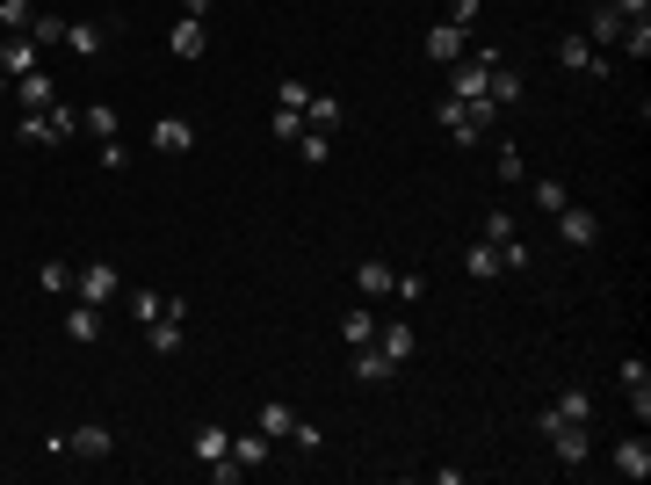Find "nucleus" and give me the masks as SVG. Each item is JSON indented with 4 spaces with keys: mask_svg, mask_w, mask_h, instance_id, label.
Instances as JSON below:
<instances>
[{
    "mask_svg": "<svg viewBox=\"0 0 651 485\" xmlns=\"http://www.w3.org/2000/svg\"><path fill=\"white\" fill-rule=\"evenodd\" d=\"M340 124H348V109H340L333 95H312V102H304V131H326V138H333Z\"/></svg>",
    "mask_w": 651,
    "mask_h": 485,
    "instance_id": "obj_18",
    "label": "nucleus"
},
{
    "mask_svg": "<svg viewBox=\"0 0 651 485\" xmlns=\"http://www.w3.org/2000/svg\"><path fill=\"white\" fill-rule=\"evenodd\" d=\"M529 261H536L529 239H507V247H500V268H514V276H529Z\"/></svg>",
    "mask_w": 651,
    "mask_h": 485,
    "instance_id": "obj_38",
    "label": "nucleus"
},
{
    "mask_svg": "<svg viewBox=\"0 0 651 485\" xmlns=\"http://www.w3.org/2000/svg\"><path fill=\"white\" fill-rule=\"evenodd\" d=\"M463 268H471L478 283H492V276H500V247H485V239H478V247L463 254Z\"/></svg>",
    "mask_w": 651,
    "mask_h": 485,
    "instance_id": "obj_33",
    "label": "nucleus"
},
{
    "mask_svg": "<svg viewBox=\"0 0 651 485\" xmlns=\"http://www.w3.org/2000/svg\"><path fill=\"white\" fill-rule=\"evenodd\" d=\"M492 116H500V109H492L485 95H478V102H456V95H449V102H442V131L463 145V153H471V145L492 131Z\"/></svg>",
    "mask_w": 651,
    "mask_h": 485,
    "instance_id": "obj_2",
    "label": "nucleus"
},
{
    "mask_svg": "<svg viewBox=\"0 0 651 485\" xmlns=\"http://www.w3.org/2000/svg\"><path fill=\"white\" fill-rule=\"evenodd\" d=\"M536 428L550 435V449H557V464H586V420H557L550 406L536 413Z\"/></svg>",
    "mask_w": 651,
    "mask_h": 485,
    "instance_id": "obj_5",
    "label": "nucleus"
},
{
    "mask_svg": "<svg viewBox=\"0 0 651 485\" xmlns=\"http://www.w3.org/2000/svg\"><path fill=\"white\" fill-rule=\"evenodd\" d=\"M145 348H152V355H181V319H167V312H160V319L145 326Z\"/></svg>",
    "mask_w": 651,
    "mask_h": 485,
    "instance_id": "obj_23",
    "label": "nucleus"
},
{
    "mask_svg": "<svg viewBox=\"0 0 651 485\" xmlns=\"http://www.w3.org/2000/svg\"><path fill=\"white\" fill-rule=\"evenodd\" d=\"M102 174H123V167H131V145H123V138H102Z\"/></svg>",
    "mask_w": 651,
    "mask_h": 485,
    "instance_id": "obj_37",
    "label": "nucleus"
},
{
    "mask_svg": "<svg viewBox=\"0 0 651 485\" xmlns=\"http://www.w3.org/2000/svg\"><path fill=\"white\" fill-rule=\"evenodd\" d=\"M478 239H485V247H507V239H521V232H514V218H507V210H485Z\"/></svg>",
    "mask_w": 651,
    "mask_h": 485,
    "instance_id": "obj_31",
    "label": "nucleus"
},
{
    "mask_svg": "<svg viewBox=\"0 0 651 485\" xmlns=\"http://www.w3.org/2000/svg\"><path fill=\"white\" fill-rule=\"evenodd\" d=\"M623 58H651V15L623 29Z\"/></svg>",
    "mask_w": 651,
    "mask_h": 485,
    "instance_id": "obj_35",
    "label": "nucleus"
},
{
    "mask_svg": "<svg viewBox=\"0 0 651 485\" xmlns=\"http://www.w3.org/2000/svg\"><path fill=\"white\" fill-rule=\"evenodd\" d=\"M22 37L37 44V51H51V44H66V22H58V15H29V29H22Z\"/></svg>",
    "mask_w": 651,
    "mask_h": 485,
    "instance_id": "obj_26",
    "label": "nucleus"
},
{
    "mask_svg": "<svg viewBox=\"0 0 651 485\" xmlns=\"http://www.w3.org/2000/svg\"><path fill=\"white\" fill-rule=\"evenodd\" d=\"M66 51L73 58H102L109 51V22H66Z\"/></svg>",
    "mask_w": 651,
    "mask_h": 485,
    "instance_id": "obj_10",
    "label": "nucleus"
},
{
    "mask_svg": "<svg viewBox=\"0 0 651 485\" xmlns=\"http://www.w3.org/2000/svg\"><path fill=\"white\" fill-rule=\"evenodd\" d=\"M0 80H8V73H0Z\"/></svg>",
    "mask_w": 651,
    "mask_h": 485,
    "instance_id": "obj_49",
    "label": "nucleus"
},
{
    "mask_svg": "<svg viewBox=\"0 0 651 485\" xmlns=\"http://www.w3.org/2000/svg\"><path fill=\"white\" fill-rule=\"evenodd\" d=\"M557 58H565L572 73H594V80H608V58H601L594 44H586V37H565V44H557Z\"/></svg>",
    "mask_w": 651,
    "mask_h": 485,
    "instance_id": "obj_12",
    "label": "nucleus"
},
{
    "mask_svg": "<svg viewBox=\"0 0 651 485\" xmlns=\"http://www.w3.org/2000/svg\"><path fill=\"white\" fill-rule=\"evenodd\" d=\"M203 44H210V29H203V22H189V15H181V22L167 29V51H174V58H203Z\"/></svg>",
    "mask_w": 651,
    "mask_h": 485,
    "instance_id": "obj_19",
    "label": "nucleus"
},
{
    "mask_svg": "<svg viewBox=\"0 0 651 485\" xmlns=\"http://www.w3.org/2000/svg\"><path fill=\"white\" fill-rule=\"evenodd\" d=\"M500 181H521V145H500Z\"/></svg>",
    "mask_w": 651,
    "mask_h": 485,
    "instance_id": "obj_46",
    "label": "nucleus"
},
{
    "mask_svg": "<svg viewBox=\"0 0 651 485\" xmlns=\"http://www.w3.org/2000/svg\"><path fill=\"white\" fill-rule=\"evenodd\" d=\"M478 8H485V0H449V22H456V29H471V22H478Z\"/></svg>",
    "mask_w": 651,
    "mask_h": 485,
    "instance_id": "obj_45",
    "label": "nucleus"
},
{
    "mask_svg": "<svg viewBox=\"0 0 651 485\" xmlns=\"http://www.w3.org/2000/svg\"><path fill=\"white\" fill-rule=\"evenodd\" d=\"M492 66H500V51H463L456 66H449V95H456V102H478L485 80H492Z\"/></svg>",
    "mask_w": 651,
    "mask_h": 485,
    "instance_id": "obj_3",
    "label": "nucleus"
},
{
    "mask_svg": "<svg viewBox=\"0 0 651 485\" xmlns=\"http://www.w3.org/2000/svg\"><path fill=\"white\" fill-rule=\"evenodd\" d=\"M615 471H623V478H651V442H644V428H637L630 442H615Z\"/></svg>",
    "mask_w": 651,
    "mask_h": 485,
    "instance_id": "obj_14",
    "label": "nucleus"
},
{
    "mask_svg": "<svg viewBox=\"0 0 651 485\" xmlns=\"http://www.w3.org/2000/svg\"><path fill=\"white\" fill-rule=\"evenodd\" d=\"M80 131V109H66V102H51L44 116H22V138L29 145H66Z\"/></svg>",
    "mask_w": 651,
    "mask_h": 485,
    "instance_id": "obj_4",
    "label": "nucleus"
},
{
    "mask_svg": "<svg viewBox=\"0 0 651 485\" xmlns=\"http://www.w3.org/2000/svg\"><path fill=\"white\" fill-rule=\"evenodd\" d=\"M615 8H623L630 22H644V15H651V0H615Z\"/></svg>",
    "mask_w": 651,
    "mask_h": 485,
    "instance_id": "obj_48",
    "label": "nucleus"
},
{
    "mask_svg": "<svg viewBox=\"0 0 651 485\" xmlns=\"http://www.w3.org/2000/svg\"><path fill=\"white\" fill-rule=\"evenodd\" d=\"M340 341H348V348H369V341H377V319H369V312H348V319H340Z\"/></svg>",
    "mask_w": 651,
    "mask_h": 485,
    "instance_id": "obj_32",
    "label": "nucleus"
},
{
    "mask_svg": "<svg viewBox=\"0 0 651 485\" xmlns=\"http://www.w3.org/2000/svg\"><path fill=\"white\" fill-rule=\"evenodd\" d=\"M391 370L398 362H384L377 348H355V384H391Z\"/></svg>",
    "mask_w": 651,
    "mask_h": 485,
    "instance_id": "obj_24",
    "label": "nucleus"
},
{
    "mask_svg": "<svg viewBox=\"0 0 651 485\" xmlns=\"http://www.w3.org/2000/svg\"><path fill=\"white\" fill-rule=\"evenodd\" d=\"M66 341H102V305H80V297H73V312H66Z\"/></svg>",
    "mask_w": 651,
    "mask_h": 485,
    "instance_id": "obj_20",
    "label": "nucleus"
},
{
    "mask_svg": "<svg viewBox=\"0 0 651 485\" xmlns=\"http://www.w3.org/2000/svg\"><path fill=\"white\" fill-rule=\"evenodd\" d=\"M196 457H203V464L232 457V428H217V420H203V428H196Z\"/></svg>",
    "mask_w": 651,
    "mask_h": 485,
    "instance_id": "obj_22",
    "label": "nucleus"
},
{
    "mask_svg": "<svg viewBox=\"0 0 651 485\" xmlns=\"http://www.w3.org/2000/svg\"><path fill=\"white\" fill-rule=\"evenodd\" d=\"M268 131L283 138V145H297V138H304V116H290V109H275V116H268Z\"/></svg>",
    "mask_w": 651,
    "mask_h": 485,
    "instance_id": "obj_39",
    "label": "nucleus"
},
{
    "mask_svg": "<svg viewBox=\"0 0 651 485\" xmlns=\"http://www.w3.org/2000/svg\"><path fill=\"white\" fill-rule=\"evenodd\" d=\"M44 449H51L58 464H102L109 449H116V435L102 428V420H80V428H66V435H51Z\"/></svg>",
    "mask_w": 651,
    "mask_h": 485,
    "instance_id": "obj_1",
    "label": "nucleus"
},
{
    "mask_svg": "<svg viewBox=\"0 0 651 485\" xmlns=\"http://www.w3.org/2000/svg\"><path fill=\"white\" fill-rule=\"evenodd\" d=\"M355 290L362 297H391V261H362L355 268Z\"/></svg>",
    "mask_w": 651,
    "mask_h": 485,
    "instance_id": "obj_25",
    "label": "nucleus"
},
{
    "mask_svg": "<svg viewBox=\"0 0 651 485\" xmlns=\"http://www.w3.org/2000/svg\"><path fill=\"white\" fill-rule=\"evenodd\" d=\"M254 428H261L268 442H283V435L297 428V413H290V406H261V413H254Z\"/></svg>",
    "mask_w": 651,
    "mask_h": 485,
    "instance_id": "obj_27",
    "label": "nucleus"
},
{
    "mask_svg": "<svg viewBox=\"0 0 651 485\" xmlns=\"http://www.w3.org/2000/svg\"><path fill=\"white\" fill-rule=\"evenodd\" d=\"M275 102H283L290 116H304V102H312V87H304V80H283V95H275Z\"/></svg>",
    "mask_w": 651,
    "mask_h": 485,
    "instance_id": "obj_43",
    "label": "nucleus"
},
{
    "mask_svg": "<svg viewBox=\"0 0 651 485\" xmlns=\"http://www.w3.org/2000/svg\"><path fill=\"white\" fill-rule=\"evenodd\" d=\"M630 15L615 8V0H594V15H586V44H623Z\"/></svg>",
    "mask_w": 651,
    "mask_h": 485,
    "instance_id": "obj_8",
    "label": "nucleus"
},
{
    "mask_svg": "<svg viewBox=\"0 0 651 485\" xmlns=\"http://www.w3.org/2000/svg\"><path fill=\"white\" fill-rule=\"evenodd\" d=\"M0 73H8V80H22V73H37V44H29L22 29H15L8 44H0Z\"/></svg>",
    "mask_w": 651,
    "mask_h": 485,
    "instance_id": "obj_16",
    "label": "nucleus"
},
{
    "mask_svg": "<svg viewBox=\"0 0 651 485\" xmlns=\"http://www.w3.org/2000/svg\"><path fill=\"white\" fill-rule=\"evenodd\" d=\"M210 8H217V0H181V15H189V22H210Z\"/></svg>",
    "mask_w": 651,
    "mask_h": 485,
    "instance_id": "obj_47",
    "label": "nucleus"
},
{
    "mask_svg": "<svg viewBox=\"0 0 651 485\" xmlns=\"http://www.w3.org/2000/svg\"><path fill=\"white\" fill-rule=\"evenodd\" d=\"M73 297H80V305H109V297H116V268L109 261H87L80 276H73Z\"/></svg>",
    "mask_w": 651,
    "mask_h": 485,
    "instance_id": "obj_7",
    "label": "nucleus"
},
{
    "mask_svg": "<svg viewBox=\"0 0 651 485\" xmlns=\"http://www.w3.org/2000/svg\"><path fill=\"white\" fill-rule=\"evenodd\" d=\"M29 15H37L29 0H0V22H8V29H29Z\"/></svg>",
    "mask_w": 651,
    "mask_h": 485,
    "instance_id": "obj_44",
    "label": "nucleus"
},
{
    "mask_svg": "<svg viewBox=\"0 0 651 485\" xmlns=\"http://www.w3.org/2000/svg\"><path fill=\"white\" fill-rule=\"evenodd\" d=\"M485 102L492 109H514L521 102V73L507 66V51H500V66H492V80H485Z\"/></svg>",
    "mask_w": 651,
    "mask_h": 485,
    "instance_id": "obj_13",
    "label": "nucleus"
},
{
    "mask_svg": "<svg viewBox=\"0 0 651 485\" xmlns=\"http://www.w3.org/2000/svg\"><path fill=\"white\" fill-rule=\"evenodd\" d=\"M131 312H138V326H152V319L167 312V290H138V297H131Z\"/></svg>",
    "mask_w": 651,
    "mask_h": 485,
    "instance_id": "obj_36",
    "label": "nucleus"
},
{
    "mask_svg": "<svg viewBox=\"0 0 651 485\" xmlns=\"http://www.w3.org/2000/svg\"><path fill=\"white\" fill-rule=\"evenodd\" d=\"M369 348H377L384 362H413L420 341H413V326H377V341H369Z\"/></svg>",
    "mask_w": 651,
    "mask_h": 485,
    "instance_id": "obj_21",
    "label": "nucleus"
},
{
    "mask_svg": "<svg viewBox=\"0 0 651 485\" xmlns=\"http://www.w3.org/2000/svg\"><path fill=\"white\" fill-rule=\"evenodd\" d=\"M80 131H87V138H116V109H109V102H87V109H80Z\"/></svg>",
    "mask_w": 651,
    "mask_h": 485,
    "instance_id": "obj_28",
    "label": "nucleus"
},
{
    "mask_svg": "<svg viewBox=\"0 0 651 485\" xmlns=\"http://www.w3.org/2000/svg\"><path fill=\"white\" fill-rule=\"evenodd\" d=\"M427 58H434V66H456V58H463V29L456 22H434L427 29Z\"/></svg>",
    "mask_w": 651,
    "mask_h": 485,
    "instance_id": "obj_15",
    "label": "nucleus"
},
{
    "mask_svg": "<svg viewBox=\"0 0 651 485\" xmlns=\"http://www.w3.org/2000/svg\"><path fill=\"white\" fill-rule=\"evenodd\" d=\"M232 464H246V471L268 464V435H261V428H254V435H232Z\"/></svg>",
    "mask_w": 651,
    "mask_h": 485,
    "instance_id": "obj_29",
    "label": "nucleus"
},
{
    "mask_svg": "<svg viewBox=\"0 0 651 485\" xmlns=\"http://www.w3.org/2000/svg\"><path fill=\"white\" fill-rule=\"evenodd\" d=\"M15 102H22L29 116H44V109L58 102V87H51V73H44V66H37V73H22V80H15Z\"/></svg>",
    "mask_w": 651,
    "mask_h": 485,
    "instance_id": "obj_9",
    "label": "nucleus"
},
{
    "mask_svg": "<svg viewBox=\"0 0 651 485\" xmlns=\"http://www.w3.org/2000/svg\"><path fill=\"white\" fill-rule=\"evenodd\" d=\"M557 239H565V247H594V239H601V218H594L586 203H565V210H557Z\"/></svg>",
    "mask_w": 651,
    "mask_h": 485,
    "instance_id": "obj_6",
    "label": "nucleus"
},
{
    "mask_svg": "<svg viewBox=\"0 0 651 485\" xmlns=\"http://www.w3.org/2000/svg\"><path fill=\"white\" fill-rule=\"evenodd\" d=\"M550 413H557V420H586V413H594V399H586V391H565Z\"/></svg>",
    "mask_w": 651,
    "mask_h": 485,
    "instance_id": "obj_40",
    "label": "nucleus"
},
{
    "mask_svg": "<svg viewBox=\"0 0 651 485\" xmlns=\"http://www.w3.org/2000/svg\"><path fill=\"white\" fill-rule=\"evenodd\" d=\"M391 297H406V305H420V297H427V276H413V268H406V276H391Z\"/></svg>",
    "mask_w": 651,
    "mask_h": 485,
    "instance_id": "obj_41",
    "label": "nucleus"
},
{
    "mask_svg": "<svg viewBox=\"0 0 651 485\" xmlns=\"http://www.w3.org/2000/svg\"><path fill=\"white\" fill-rule=\"evenodd\" d=\"M73 276H80V268H66V261H44V268H37V283L58 290V297H73Z\"/></svg>",
    "mask_w": 651,
    "mask_h": 485,
    "instance_id": "obj_34",
    "label": "nucleus"
},
{
    "mask_svg": "<svg viewBox=\"0 0 651 485\" xmlns=\"http://www.w3.org/2000/svg\"><path fill=\"white\" fill-rule=\"evenodd\" d=\"M152 153H196V124H181V116H160V124H152Z\"/></svg>",
    "mask_w": 651,
    "mask_h": 485,
    "instance_id": "obj_11",
    "label": "nucleus"
},
{
    "mask_svg": "<svg viewBox=\"0 0 651 485\" xmlns=\"http://www.w3.org/2000/svg\"><path fill=\"white\" fill-rule=\"evenodd\" d=\"M565 203H572V189H565V181H557V174H536V210H550V218H557Z\"/></svg>",
    "mask_w": 651,
    "mask_h": 485,
    "instance_id": "obj_30",
    "label": "nucleus"
},
{
    "mask_svg": "<svg viewBox=\"0 0 651 485\" xmlns=\"http://www.w3.org/2000/svg\"><path fill=\"white\" fill-rule=\"evenodd\" d=\"M297 153H304V160H312V167H319V160L333 153V138H326V131H304V138H297Z\"/></svg>",
    "mask_w": 651,
    "mask_h": 485,
    "instance_id": "obj_42",
    "label": "nucleus"
},
{
    "mask_svg": "<svg viewBox=\"0 0 651 485\" xmlns=\"http://www.w3.org/2000/svg\"><path fill=\"white\" fill-rule=\"evenodd\" d=\"M623 391H630V413L644 428V420H651V370H644V362H623Z\"/></svg>",
    "mask_w": 651,
    "mask_h": 485,
    "instance_id": "obj_17",
    "label": "nucleus"
}]
</instances>
